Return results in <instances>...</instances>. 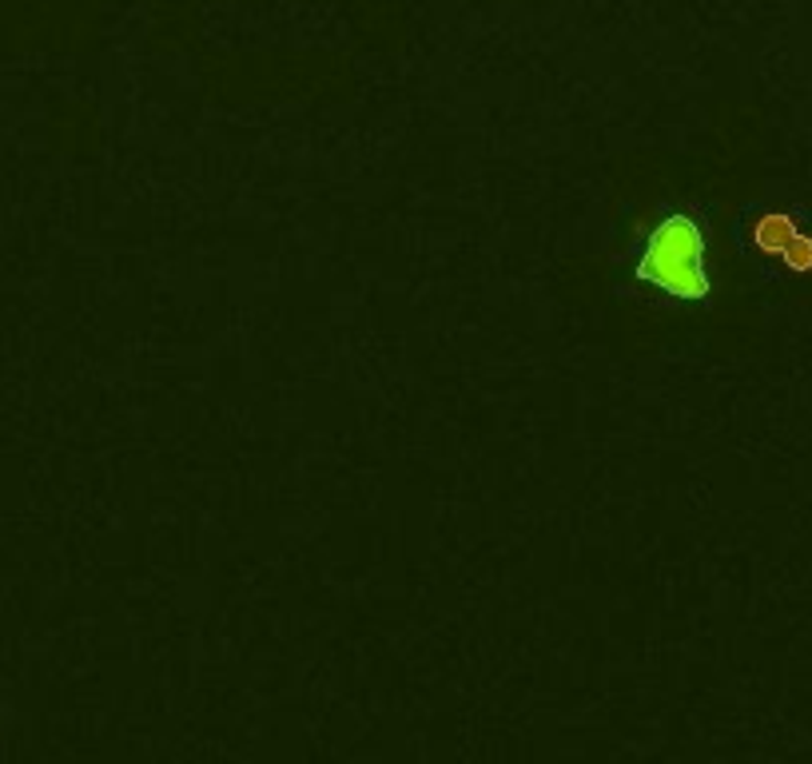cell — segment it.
<instances>
[{
	"mask_svg": "<svg viewBox=\"0 0 812 764\" xmlns=\"http://www.w3.org/2000/svg\"><path fill=\"white\" fill-rule=\"evenodd\" d=\"M634 279L669 299H681V303L709 299L714 279H709V268H705V231L697 223V216H689V211L665 216L645 239Z\"/></svg>",
	"mask_w": 812,
	"mask_h": 764,
	"instance_id": "obj_1",
	"label": "cell"
},
{
	"mask_svg": "<svg viewBox=\"0 0 812 764\" xmlns=\"http://www.w3.org/2000/svg\"><path fill=\"white\" fill-rule=\"evenodd\" d=\"M749 243L761 255L784 263L793 275H809L812 271V236L789 211H761V216L749 219Z\"/></svg>",
	"mask_w": 812,
	"mask_h": 764,
	"instance_id": "obj_2",
	"label": "cell"
}]
</instances>
